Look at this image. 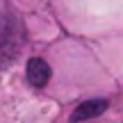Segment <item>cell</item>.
<instances>
[{
  "instance_id": "7a4b0ae2",
  "label": "cell",
  "mask_w": 123,
  "mask_h": 123,
  "mask_svg": "<svg viewBox=\"0 0 123 123\" xmlns=\"http://www.w3.org/2000/svg\"><path fill=\"white\" fill-rule=\"evenodd\" d=\"M105 110H107V100H103V98L84 100L82 105H80L78 110L71 114V121H73V123H80V121H91V119H96L98 114H103Z\"/></svg>"
},
{
  "instance_id": "3957f363",
  "label": "cell",
  "mask_w": 123,
  "mask_h": 123,
  "mask_svg": "<svg viewBox=\"0 0 123 123\" xmlns=\"http://www.w3.org/2000/svg\"><path fill=\"white\" fill-rule=\"evenodd\" d=\"M27 80H30L32 87H43V84L50 80V66L46 64L43 59L32 57L30 62H27Z\"/></svg>"
},
{
  "instance_id": "6da1fadb",
  "label": "cell",
  "mask_w": 123,
  "mask_h": 123,
  "mask_svg": "<svg viewBox=\"0 0 123 123\" xmlns=\"http://www.w3.org/2000/svg\"><path fill=\"white\" fill-rule=\"evenodd\" d=\"M21 25H18L14 18L0 14V66L12 62L18 55V48H21Z\"/></svg>"
}]
</instances>
